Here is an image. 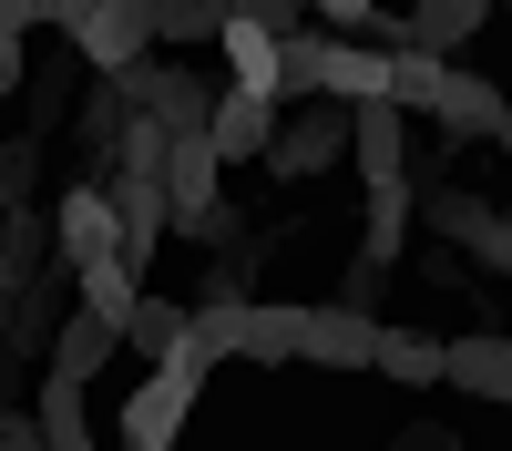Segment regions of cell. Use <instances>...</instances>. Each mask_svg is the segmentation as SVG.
I'll use <instances>...</instances> for the list:
<instances>
[{"label": "cell", "mask_w": 512, "mask_h": 451, "mask_svg": "<svg viewBox=\"0 0 512 451\" xmlns=\"http://www.w3.org/2000/svg\"><path fill=\"white\" fill-rule=\"evenodd\" d=\"M205 359L195 339L175 349V359H154V380L123 400V451H175V431H185V410H195V390H205Z\"/></svg>", "instance_id": "obj_1"}, {"label": "cell", "mask_w": 512, "mask_h": 451, "mask_svg": "<svg viewBox=\"0 0 512 451\" xmlns=\"http://www.w3.org/2000/svg\"><path fill=\"white\" fill-rule=\"evenodd\" d=\"M52 31H72V52L93 62L103 82H123V72H144V62H154V52H144V41H154V11H134V0H103V11L82 0V11H62Z\"/></svg>", "instance_id": "obj_2"}, {"label": "cell", "mask_w": 512, "mask_h": 451, "mask_svg": "<svg viewBox=\"0 0 512 451\" xmlns=\"http://www.w3.org/2000/svg\"><path fill=\"white\" fill-rule=\"evenodd\" d=\"M338 154H349V103H297L287 134H277V154H267V175L308 185V175H328Z\"/></svg>", "instance_id": "obj_3"}, {"label": "cell", "mask_w": 512, "mask_h": 451, "mask_svg": "<svg viewBox=\"0 0 512 451\" xmlns=\"http://www.w3.org/2000/svg\"><path fill=\"white\" fill-rule=\"evenodd\" d=\"M349 144H359V175H369V195L410 185V113H400V103H349Z\"/></svg>", "instance_id": "obj_4"}, {"label": "cell", "mask_w": 512, "mask_h": 451, "mask_svg": "<svg viewBox=\"0 0 512 451\" xmlns=\"http://www.w3.org/2000/svg\"><path fill=\"white\" fill-rule=\"evenodd\" d=\"M52 226H62V267H103V257H123V216H113L103 185H72V195L52 205Z\"/></svg>", "instance_id": "obj_5"}, {"label": "cell", "mask_w": 512, "mask_h": 451, "mask_svg": "<svg viewBox=\"0 0 512 451\" xmlns=\"http://www.w3.org/2000/svg\"><path fill=\"white\" fill-rule=\"evenodd\" d=\"M287 31H308V21H297V11H236V21H226V62H236L246 93H277V52H287Z\"/></svg>", "instance_id": "obj_6"}, {"label": "cell", "mask_w": 512, "mask_h": 451, "mask_svg": "<svg viewBox=\"0 0 512 451\" xmlns=\"http://www.w3.org/2000/svg\"><path fill=\"white\" fill-rule=\"evenodd\" d=\"M277 134H287V103H277V93H246V82H236V93L216 103V154H226V164L277 154Z\"/></svg>", "instance_id": "obj_7"}, {"label": "cell", "mask_w": 512, "mask_h": 451, "mask_svg": "<svg viewBox=\"0 0 512 451\" xmlns=\"http://www.w3.org/2000/svg\"><path fill=\"white\" fill-rule=\"evenodd\" d=\"M62 267L52 277H31V287H11V308H0V339H11V359H41V349H62Z\"/></svg>", "instance_id": "obj_8"}, {"label": "cell", "mask_w": 512, "mask_h": 451, "mask_svg": "<svg viewBox=\"0 0 512 451\" xmlns=\"http://www.w3.org/2000/svg\"><path fill=\"white\" fill-rule=\"evenodd\" d=\"M502 103H512V93H492V82H472V72H451L441 103H431V123H441V144H492V134H502Z\"/></svg>", "instance_id": "obj_9"}, {"label": "cell", "mask_w": 512, "mask_h": 451, "mask_svg": "<svg viewBox=\"0 0 512 451\" xmlns=\"http://www.w3.org/2000/svg\"><path fill=\"white\" fill-rule=\"evenodd\" d=\"M308 359H328V369H379V318H359V308H308Z\"/></svg>", "instance_id": "obj_10"}, {"label": "cell", "mask_w": 512, "mask_h": 451, "mask_svg": "<svg viewBox=\"0 0 512 451\" xmlns=\"http://www.w3.org/2000/svg\"><path fill=\"white\" fill-rule=\"evenodd\" d=\"M62 257V226H52V205H21L11 236H0V287H31V277H52Z\"/></svg>", "instance_id": "obj_11"}, {"label": "cell", "mask_w": 512, "mask_h": 451, "mask_svg": "<svg viewBox=\"0 0 512 451\" xmlns=\"http://www.w3.org/2000/svg\"><path fill=\"white\" fill-rule=\"evenodd\" d=\"M451 390H482V400H512V339H492V328H472V339H451Z\"/></svg>", "instance_id": "obj_12"}, {"label": "cell", "mask_w": 512, "mask_h": 451, "mask_svg": "<svg viewBox=\"0 0 512 451\" xmlns=\"http://www.w3.org/2000/svg\"><path fill=\"white\" fill-rule=\"evenodd\" d=\"M82 390H93V380H72V369H52V380H41V431H52V451H103Z\"/></svg>", "instance_id": "obj_13"}, {"label": "cell", "mask_w": 512, "mask_h": 451, "mask_svg": "<svg viewBox=\"0 0 512 451\" xmlns=\"http://www.w3.org/2000/svg\"><path fill=\"white\" fill-rule=\"evenodd\" d=\"M482 21H492L482 0H420V11H410V41H400V52H431V62H441L451 41H472Z\"/></svg>", "instance_id": "obj_14"}, {"label": "cell", "mask_w": 512, "mask_h": 451, "mask_svg": "<svg viewBox=\"0 0 512 451\" xmlns=\"http://www.w3.org/2000/svg\"><path fill=\"white\" fill-rule=\"evenodd\" d=\"M410 226H420V195H410V185L369 195V216H359V257H379V267H390L400 246H410Z\"/></svg>", "instance_id": "obj_15"}, {"label": "cell", "mask_w": 512, "mask_h": 451, "mask_svg": "<svg viewBox=\"0 0 512 451\" xmlns=\"http://www.w3.org/2000/svg\"><path fill=\"white\" fill-rule=\"evenodd\" d=\"M113 349H123V328H113L103 308H72V318H62V349H52V369H72V380H93V369H103Z\"/></svg>", "instance_id": "obj_16"}, {"label": "cell", "mask_w": 512, "mask_h": 451, "mask_svg": "<svg viewBox=\"0 0 512 451\" xmlns=\"http://www.w3.org/2000/svg\"><path fill=\"white\" fill-rule=\"evenodd\" d=\"M379 369H390V380H410V390H431L441 369H451V339H420V328H379Z\"/></svg>", "instance_id": "obj_17"}, {"label": "cell", "mask_w": 512, "mask_h": 451, "mask_svg": "<svg viewBox=\"0 0 512 451\" xmlns=\"http://www.w3.org/2000/svg\"><path fill=\"white\" fill-rule=\"evenodd\" d=\"M328 52H338V41L287 31V52H277V103H328Z\"/></svg>", "instance_id": "obj_18"}, {"label": "cell", "mask_w": 512, "mask_h": 451, "mask_svg": "<svg viewBox=\"0 0 512 451\" xmlns=\"http://www.w3.org/2000/svg\"><path fill=\"white\" fill-rule=\"evenodd\" d=\"M72 287H82V308H103L113 328H134V308H144V277L123 267V257H103V267H72Z\"/></svg>", "instance_id": "obj_19"}, {"label": "cell", "mask_w": 512, "mask_h": 451, "mask_svg": "<svg viewBox=\"0 0 512 451\" xmlns=\"http://www.w3.org/2000/svg\"><path fill=\"white\" fill-rule=\"evenodd\" d=\"M297 349H308V308H246L236 359H297Z\"/></svg>", "instance_id": "obj_20"}, {"label": "cell", "mask_w": 512, "mask_h": 451, "mask_svg": "<svg viewBox=\"0 0 512 451\" xmlns=\"http://www.w3.org/2000/svg\"><path fill=\"white\" fill-rule=\"evenodd\" d=\"M185 339H195V318H185L175 298H144V308H134V328H123V349H144V359H175Z\"/></svg>", "instance_id": "obj_21"}, {"label": "cell", "mask_w": 512, "mask_h": 451, "mask_svg": "<svg viewBox=\"0 0 512 451\" xmlns=\"http://www.w3.org/2000/svg\"><path fill=\"white\" fill-rule=\"evenodd\" d=\"M226 21H236V11H216V0H164V11H154V41H185V52H195V41H226Z\"/></svg>", "instance_id": "obj_22"}, {"label": "cell", "mask_w": 512, "mask_h": 451, "mask_svg": "<svg viewBox=\"0 0 512 451\" xmlns=\"http://www.w3.org/2000/svg\"><path fill=\"white\" fill-rule=\"evenodd\" d=\"M72 62H82V52H72V41H62V52H52V62H41V82H31V134H52V123L72 113Z\"/></svg>", "instance_id": "obj_23"}, {"label": "cell", "mask_w": 512, "mask_h": 451, "mask_svg": "<svg viewBox=\"0 0 512 451\" xmlns=\"http://www.w3.org/2000/svg\"><path fill=\"white\" fill-rule=\"evenodd\" d=\"M31 185H41V134H21L11 154H0V195H11V216L31 205Z\"/></svg>", "instance_id": "obj_24"}, {"label": "cell", "mask_w": 512, "mask_h": 451, "mask_svg": "<svg viewBox=\"0 0 512 451\" xmlns=\"http://www.w3.org/2000/svg\"><path fill=\"white\" fill-rule=\"evenodd\" d=\"M379 298H390V267H379V257H359L349 277H338V308H359V318H379Z\"/></svg>", "instance_id": "obj_25"}, {"label": "cell", "mask_w": 512, "mask_h": 451, "mask_svg": "<svg viewBox=\"0 0 512 451\" xmlns=\"http://www.w3.org/2000/svg\"><path fill=\"white\" fill-rule=\"evenodd\" d=\"M0 451H52V431H41V410H11V421H0Z\"/></svg>", "instance_id": "obj_26"}, {"label": "cell", "mask_w": 512, "mask_h": 451, "mask_svg": "<svg viewBox=\"0 0 512 451\" xmlns=\"http://www.w3.org/2000/svg\"><path fill=\"white\" fill-rule=\"evenodd\" d=\"M390 451H472V441H451V431H431V421H420V431H400Z\"/></svg>", "instance_id": "obj_27"}, {"label": "cell", "mask_w": 512, "mask_h": 451, "mask_svg": "<svg viewBox=\"0 0 512 451\" xmlns=\"http://www.w3.org/2000/svg\"><path fill=\"white\" fill-rule=\"evenodd\" d=\"M492 144H502V154H512V103H502V134H492Z\"/></svg>", "instance_id": "obj_28"}]
</instances>
